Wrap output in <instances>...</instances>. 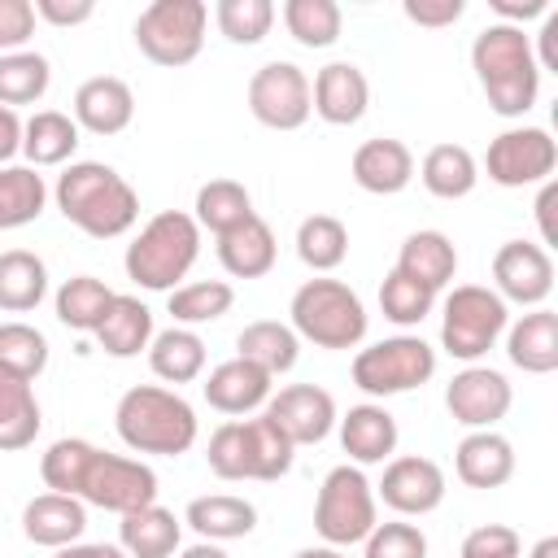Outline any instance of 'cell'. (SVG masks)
<instances>
[{"label": "cell", "mask_w": 558, "mask_h": 558, "mask_svg": "<svg viewBox=\"0 0 558 558\" xmlns=\"http://www.w3.org/2000/svg\"><path fill=\"white\" fill-rule=\"evenodd\" d=\"M418 179H423V187H427L432 196H440V201H462V196H471L475 183H480V161H475V153L462 148V144H432V148L423 153V161H418Z\"/></svg>", "instance_id": "cell-32"}, {"label": "cell", "mask_w": 558, "mask_h": 558, "mask_svg": "<svg viewBox=\"0 0 558 558\" xmlns=\"http://www.w3.org/2000/svg\"><path fill=\"white\" fill-rule=\"evenodd\" d=\"M510 323V305L484 283H458L440 310V349L458 362H480Z\"/></svg>", "instance_id": "cell-9"}, {"label": "cell", "mask_w": 558, "mask_h": 558, "mask_svg": "<svg viewBox=\"0 0 558 558\" xmlns=\"http://www.w3.org/2000/svg\"><path fill=\"white\" fill-rule=\"evenodd\" d=\"M52 201L61 218L92 240H118L140 218V192L105 161H70L57 174Z\"/></svg>", "instance_id": "cell-2"}, {"label": "cell", "mask_w": 558, "mask_h": 558, "mask_svg": "<svg viewBox=\"0 0 558 558\" xmlns=\"http://www.w3.org/2000/svg\"><path fill=\"white\" fill-rule=\"evenodd\" d=\"M192 218H196L201 231L222 235V231L240 227L244 218H253V196H248V187L240 179H209V183L196 187Z\"/></svg>", "instance_id": "cell-38"}, {"label": "cell", "mask_w": 558, "mask_h": 558, "mask_svg": "<svg viewBox=\"0 0 558 558\" xmlns=\"http://www.w3.org/2000/svg\"><path fill=\"white\" fill-rule=\"evenodd\" d=\"M558 166V144L545 126H506L501 135L488 140L484 170L497 187H536L554 179Z\"/></svg>", "instance_id": "cell-12"}, {"label": "cell", "mask_w": 558, "mask_h": 558, "mask_svg": "<svg viewBox=\"0 0 558 558\" xmlns=\"http://www.w3.org/2000/svg\"><path fill=\"white\" fill-rule=\"evenodd\" d=\"M201 257V227L192 214L183 209H161L153 214L140 235L126 244V279L140 283L144 292H174L179 279H187V270Z\"/></svg>", "instance_id": "cell-5"}, {"label": "cell", "mask_w": 558, "mask_h": 558, "mask_svg": "<svg viewBox=\"0 0 558 558\" xmlns=\"http://www.w3.org/2000/svg\"><path fill=\"white\" fill-rule=\"evenodd\" d=\"M283 26L301 48H331L340 39L344 13L336 0H288L283 4Z\"/></svg>", "instance_id": "cell-43"}, {"label": "cell", "mask_w": 558, "mask_h": 558, "mask_svg": "<svg viewBox=\"0 0 558 558\" xmlns=\"http://www.w3.org/2000/svg\"><path fill=\"white\" fill-rule=\"evenodd\" d=\"M96 13L92 0H35V17L48 22V26H83L87 17Z\"/></svg>", "instance_id": "cell-51"}, {"label": "cell", "mask_w": 558, "mask_h": 558, "mask_svg": "<svg viewBox=\"0 0 558 558\" xmlns=\"http://www.w3.org/2000/svg\"><path fill=\"white\" fill-rule=\"evenodd\" d=\"M262 414H266L296 449L327 440L331 427H336V418H340V414H336V397H331L327 388H318V384H288V388L270 392V401H266Z\"/></svg>", "instance_id": "cell-17"}, {"label": "cell", "mask_w": 558, "mask_h": 558, "mask_svg": "<svg viewBox=\"0 0 558 558\" xmlns=\"http://www.w3.org/2000/svg\"><path fill=\"white\" fill-rule=\"evenodd\" d=\"M471 70L497 118H523L541 96L532 35H523V26L488 22L471 44Z\"/></svg>", "instance_id": "cell-3"}, {"label": "cell", "mask_w": 558, "mask_h": 558, "mask_svg": "<svg viewBox=\"0 0 558 558\" xmlns=\"http://www.w3.org/2000/svg\"><path fill=\"white\" fill-rule=\"evenodd\" d=\"M506 357L523 375H554L558 371V314L549 305H536L523 318L506 323Z\"/></svg>", "instance_id": "cell-24"}, {"label": "cell", "mask_w": 558, "mask_h": 558, "mask_svg": "<svg viewBox=\"0 0 558 558\" xmlns=\"http://www.w3.org/2000/svg\"><path fill=\"white\" fill-rule=\"evenodd\" d=\"M401 13H405L414 26L445 31V26H453V22L466 13V4H462V0H401Z\"/></svg>", "instance_id": "cell-50"}, {"label": "cell", "mask_w": 558, "mask_h": 558, "mask_svg": "<svg viewBox=\"0 0 558 558\" xmlns=\"http://www.w3.org/2000/svg\"><path fill=\"white\" fill-rule=\"evenodd\" d=\"M17 153H22V118L17 109L0 105V166H13Z\"/></svg>", "instance_id": "cell-54"}, {"label": "cell", "mask_w": 558, "mask_h": 558, "mask_svg": "<svg viewBox=\"0 0 558 558\" xmlns=\"http://www.w3.org/2000/svg\"><path fill=\"white\" fill-rule=\"evenodd\" d=\"M113 427L131 453H153V458H179L201 436V418H196L192 401L174 388H161V384L126 388L118 397Z\"/></svg>", "instance_id": "cell-4"}, {"label": "cell", "mask_w": 558, "mask_h": 558, "mask_svg": "<svg viewBox=\"0 0 558 558\" xmlns=\"http://www.w3.org/2000/svg\"><path fill=\"white\" fill-rule=\"evenodd\" d=\"M493 292L506 305L536 310L554 292V257L532 240H506L493 253Z\"/></svg>", "instance_id": "cell-14"}, {"label": "cell", "mask_w": 558, "mask_h": 558, "mask_svg": "<svg viewBox=\"0 0 558 558\" xmlns=\"http://www.w3.org/2000/svg\"><path fill=\"white\" fill-rule=\"evenodd\" d=\"M375 523H379V497L375 484L362 475V466L353 462L331 466L314 497V532L323 536V545L336 549L362 545Z\"/></svg>", "instance_id": "cell-8"}, {"label": "cell", "mask_w": 558, "mask_h": 558, "mask_svg": "<svg viewBox=\"0 0 558 558\" xmlns=\"http://www.w3.org/2000/svg\"><path fill=\"white\" fill-rule=\"evenodd\" d=\"M48 83H52V65L44 52H4L0 57V105L4 109H17V105H35L48 96Z\"/></svg>", "instance_id": "cell-42"}, {"label": "cell", "mask_w": 558, "mask_h": 558, "mask_svg": "<svg viewBox=\"0 0 558 558\" xmlns=\"http://www.w3.org/2000/svg\"><path fill=\"white\" fill-rule=\"evenodd\" d=\"M48 296V266L31 248H4L0 253V310L4 314H31Z\"/></svg>", "instance_id": "cell-34"}, {"label": "cell", "mask_w": 558, "mask_h": 558, "mask_svg": "<svg viewBox=\"0 0 558 558\" xmlns=\"http://www.w3.org/2000/svg\"><path fill=\"white\" fill-rule=\"evenodd\" d=\"M349 174L371 196H397L414 179V153L401 140H392V135H375V140H366V144L353 148Z\"/></svg>", "instance_id": "cell-22"}, {"label": "cell", "mask_w": 558, "mask_h": 558, "mask_svg": "<svg viewBox=\"0 0 558 558\" xmlns=\"http://www.w3.org/2000/svg\"><path fill=\"white\" fill-rule=\"evenodd\" d=\"M87 532V506L65 493H39L22 506V536L39 549H65L83 541Z\"/></svg>", "instance_id": "cell-23"}, {"label": "cell", "mask_w": 558, "mask_h": 558, "mask_svg": "<svg viewBox=\"0 0 558 558\" xmlns=\"http://www.w3.org/2000/svg\"><path fill=\"white\" fill-rule=\"evenodd\" d=\"M205 462L218 480H283L296 462V445L266 418V414H253V418H227L214 427L209 436V449H205Z\"/></svg>", "instance_id": "cell-6"}, {"label": "cell", "mask_w": 558, "mask_h": 558, "mask_svg": "<svg viewBox=\"0 0 558 558\" xmlns=\"http://www.w3.org/2000/svg\"><path fill=\"white\" fill-rule=\"evenodd\" d=\"M488 9L497 13V22L523 26V22H532V17H545V13H549V0H488Z\"/></svg>", "instance_id": "cell-52"}, {"label": "cell", "mask_w": 558, "mask_h": 558, "mask_svg": "<svg viewBox=\"0 0 558 558\" xmlns=\"http://www.w3.org/2000/svg\"><path fill=\"white\" fill-rule=\"evenodd\" d=\"M109 301H113V288L105 279L74 275V279H65L57 288L52 310H57V323L61 327H70V331H96L100 318H105V310H109Z\"/></svg>", "instance_id": "cell-40"}, {"label": "cell", "mask_w": 558, "mask_h": 558, "mask_svg": "<svg viewBox=\"0 0 558 558\" xmlns=\"http://www.w3.org/2000/svg\"><path fill=\"white\" fill-rule=\"evenodd\" d=\"M340 427V449L349 453L353 466H375V462H388L397 453V418L384 410V401H362V405H349V414L336 418Z\"/></svg>", "instance_id": "cell-21"}, {"label": "cell", "mask_w": 558, "mask_h": 558, "mask_svg": "<svg viewBox=\"0 0 558 558\" xmlns=\"http://www.w3.org/2000/svg\"><path fill=\"white\" fill-rule=\"evenodd\" d=\"M92 336L109 357H140V353H148V344L157 336L153 310L131 292H113V301H109V310Z\"/></svg>", "instance_id": "cell-27"}, {"label": "cell", "mask_w": 558, "mask_h": 558, "mask_svg": "<svg viewBox=\"0 0 558 558\" xmlns=\"http://www.w3.org/2000/svg\"><path fill=\"white\" fill-rule=\"evenodd\" d=\"M78 148V122L61 109H35L22 122V157L26 166L44 170V166H65Z\"/></svg>", "instance_id": "cell-31"}, {"label": "cell", "mask_w": 558, "mask_h": 558, "mask_svg": "<svg viewBox=\"0 0 558 558\" xmlns=\"http://www.w3.org/2000/svg\"><path fill=\"white\" fill-rule=\"evenodd\" d=\"M214 22L231 44H262L275 26V4L270 0H218L214 4Z\"/></svg>", "instance_id": "cell-46"}, {"label": "cell", "mask_w": 558, "mask_h": 558, "mask_svg": "<svg viewBox=\"0 0 558 558\" xmlns=\"http://www.w3.org/2000/svg\"><path fill=\"white\" fill-rule=\"evenodd\" d=\"M449 484H445V471L440 462L423 458V453H401V458H388L384 462V480L375 484V497L401 514V519H423L432 514L440 501H445Z\"/></svg>", "instance_id": "cell-16"}, {"label": "cell", "mask_w": 558, "mask_h": 558, "mask_svg": "<svg viewBox=\"0 0 558 558\" xmlns=\"http://www.w3.org/2000/svg\"><path fill=\"white\" fill-rule=\"evenodd\" d=\"M519 554H523L519 532L506 523H484V527L466 532L462 549H458V558H519Z\"/></svg>", "instance_id": "cell-48"}, {"label": "cell", "mask_w": 558, "mask_h": 558, "mask_svg": "<svg viewBox=\"0 0 558 558\" xmlns=\"http://www.w3.org/2000/svg\"><path fill=\"white\" fill-rule=\"evenodd\" d=\"M288 314H292V331L296 340H310L318 349H357L366 340V305L362 296L340 283V279H305L292 301H288Z\"/></svg>", "instance_id": "cell-7"}, {"label": "cell", "mask_w": 558, "mask_h": 558, "mask_svg": "<svg viewBox=\"0 0 558 558\" xmlns=\"http://www.w3.org/2000/svg\"><path fill=\"white\" fill-rule=\"evenodd\" d=\"M392 270H401L405 279H414V283H423L432 292H440L458 275V248H453V240L445 231H410L401 240V253H397Z\"/></svg>", "instance_id": "cell-30"}, {"label": "cell", "mask_w": 558, "mask_h": 558, "mask_svg": "<svg viewBox=\"0 0 558 558\" xmlns=\"http://www.w3.org/2000/svg\"><path fill=\"white\" fill-rule=\"evenodd\" d=\"M510 405H514L510 379H506L501 371H493V366H480V362L462 366V371L449 379V388H445V410H449V418L462 423V427H471V432L497 427V423L510 414Z\"/></svg>", "instance_id": "cell-15"}, {"label": "cell", "mask_w": 558, "mask_h": 558, "mask_svg": "<svg viewBox=\"0 0 558 558\" xmlns=\"http://www.w3.org/2000/svg\"><path fill=\"white\" fill-rule=\"evenodd\" d=\"M436 375V349L423 340V336H388V340H375L366 349L353 353V384L366 392V397H401V392H414L423 388L427 379Z\"/></svg>", "instance_id": "cell-11"}, {"label": "cell", "mask_w": 558, "mask_h": 558, "mask_svg": "<svg viewBox=\"0 0 558 558\" xmlns=\"http://www.w3.org/2000/svg\"><path fill=\"white\" fill-rule=\"evenodd\" d=\"M0 371L35 384L48 371V336L22 318L0 323Z\"/></svg>", "instance_id": "cell-44"}, {"label": "cell", "mask_w": 558, "mask_h": 558, "mask_svg": "<svg viewBox=\"0 0 558 558\" xmlns=\"http://www.w3.org/2000/svg\"><path fill=\"white\" fill-rule=\"evenodd\" d=\"M310 105L327 126H353L366 118L371 105V83L362 74V65L353 61H331L314 74L310 83Z\"/></svg>", "instance_id": "cell-18"}, {"label": "cell", "mask_w": 558, "mask_h": 558, "mask_svg": "<svg viewBox=\"0 0 558 558\" xmlns=\"http://www.w3.org/2000/svg\"><path fill=\"white\" fill-rule=\"evenodd\" d=\"M292 558H349V554L336 549V545H305V549H296Z\"/></svg>", "instance_id": "cell-57"}, {"label": "cell", "mask_w": 558, "mask_h": 558, "mask_svg": "<svg viewBox=\"0 0 558 558\" xmlns=\"http://www.w3.org/2000/svg\"><path fill=\"white\" fill-rule=\"evenodd\" d=\"M205 26H209V4L205 0H153L135 17V48L153 65L179 70V65L201 57Z\"/></svg>", "instance_id": "cell-10"}, {"label": "cell", "mask_w": 558, "mask_h": 558, "mask_svg": "<svg viewBox=\"0 0 558 558\" xmlns=\"http://www.w3.org/2000/svg\"><path fill=\"white\" fill-rule=\"evenodd\" d=\"M235 305V288L227 279H192L179 283L174 292H166V310L174 318V327H201V323H218L227 310Z\"/></svg>", "instance_id": "cell-39"}, {"label": "cell", "mask_w": 558, "mask_h": 558, "mask_svg": "<svg viewBox=\"0 0 558 558\" xmlns=\"http://www.w3.org/2000/svg\"><path fill=\"white\" fill-rule=\"evenodd\" d=\"M270 388H275V379H270L262 366L244 362V357H227V362H218V366L205 375V384H201L205 401H209L218 414H227V418L266 410Z\"/></svg>", "instance_id": "cell-20"}, {"label": "cell", "mask_w": 558, "mask_h": 558, "mask_svg": "<svg viewBox=\"0 0 558 558\" xmlns=\"http://www.w3.org/2000/svg\"><path fill=\"white\" fill-rule=\"evenodd\" d=\"M235 357L262 366V371L275 379V375H283V371L296 366L301 340H296V331H292L288 323H279V318H257V323H248V327L235 336Z\"/></svg>", "instance_id": "cell-33"}, {"label": "cell", "mask_w": 558, "mask_h": 558, "mask_svg": "<svg viewBox=\"0 0 558 558\" xmlns=\"http://www.w3.org/2000/svg\"><path fill=\"white\" fill-rule=\"evenodd\" d=\"M248 113L270 131H301L314 113L310 78L292 61H266L248 78Z\"/></svg>", "instance_id": "cell-13"}, {"label": "cell", "mask_w": 558, "mask_h": 558, "mask_svg": "<svg viewBox=\"0 0 558 558\" xmlns=\"http://www.w3.org/2000/svg\"><path fill=\"white\" fill-rule=\"evenodd\" d=\"M453 471L466 488H501L514 475V445L493 427L466 432L453 449Z\"/></svg>", "instance_id": "cell-26"}, {"label": "cell", "mask_w": 558, "mask_h": 558, "mask_svg": "<svg viewBox=\"0 0 558 558\" xmlns=\"http://www.w3.org/2000/svg\"><path fill=\"white\" fill-rule=\"evenodd\" d=\"M35 4L31 0H0V57L22 52L35 35Z\"/></svg>", "instance_id": "cell-49"}, {"label": "cell", "mask_w": 558, "mask_h": 558, "mask_svg": "<svg viewBox=\"0 0 558 558\" xmlns=\"http://www.w3.org/2000/svg\"><path fill=\"white\" fill-rule=\"evenodd\" d=\"M148 366H153V375L157 379H166V384H192V379H201V371H205V340L192 331V327H166V331H157L153 336V344H148Z\"/></svg>", "instance_id": "cell-36"}, {"label": "cell", "mask_w": 558, "mask_h": 558, "mask_svg": "<svg viewBox=\"0 0 558 558\" xmlns=\"http://www.w3.org/2000/svg\"><path fill=\"white\" fill-rule=\"evenodd\" d=\"M218 244V262H222V270L231 275V279H262V275H270L275 270V257H279V244H275V231H270V222L266 218H244L240 227H231V231H222V235H214Z\"/></svg>", "instance_id": "cell-25"}, {"label": "cell", "mask_w": 558, "mask_h": 558, "mask_svg": "<svg viewBox=\"0 0 558 558\" xmlns=\"http://www.w3.org/2000/svg\"><path fill=\"white\" fill-rule=\"evenodd\" d=\"M179 558H231V554L222 545H214V541H196V545L179 549Z\"/></svg>", "instance_id": "cell-56"}, {"label": "cell", "mask_w": 558, "mask_h": 558, "mask_svg": "<svg viewBox=\"0 0 558 558\" xmlns=\"http://www.w3.org/2000/svg\"><path fill=\"white\" fill-rule=\"evenodd\" d=\"M183 523L201 536V541H244L253 527H257V506L248 497H235V493H205V497H192L187 510H183Z\"/></svg>", "instance_id": "cell-28"}, {"label": "cell", "mask_w": 558, "mask_h": 558, "mask_svg": "<svg viewBox=\"0 0 558 558\" xmlns=\"http://www.w3.org/2000/svg\"><path fill=\"white\" fill-rule=\"evenodd\" d=\"M39 427H44V414H39L31 379L0 371V453H17L35 445Z\"/></svg>", "instance_id": "cell-35"}, {"label": "cell", "mask_w": 558, "mask_h": 558, "mask_svg": "<svg viewBox=\"0 0 558 558\" xmlns=\"http://www.w3.org/2000/svg\"><path fill=\"white\" fill-rule=\"evenodd\" d=\"M39 475L48 493H65V497H78L83 506H100L113 514H131L157 501V471L144 458L105 453L78 436L52 440L39 458Z\"/></svg>", "instance_id": "cell-1"}, {"label": "cell", "mask_w": 558, "mask_h": 558, "mask_svg": "<svg viewBox=\"0 0 558 558\" xmlns=\"http://www.w3.org/2000/svg\"><path fill=\"white\" fill-rule=\"evenodd\" d=\"M78 131H92V135H122L135 118V92L126 78L118 74H92L78 83L74 92V113Z\"/></svg>", "instance_id": "cell-19"}, {"label": "cell", "mask_w": 558, "mask_h": 558, "mask_svg": "<svg viewBox=\"0 0 558 558\" xmlns=\"http://www.w3.org/2000/svg\"><path fill=\"white\" fill-rule=\"evenodd\" d=\"M554 205H558V183H554V179H545V183H541V196H536V227H541V248H545V244H558Z\"/></svg>", "instance_id": "cell-53"}, {"label": "cell", "mask_w": 558, "mask_h": 558, "mask_svg": "<svg viewBox=\"0 0 558 558\" xmlns=\"http://www.w3.org/2000/svg\"><path fill=\"white\" fill-rule=\"evenodd\" d=\"M52 558H126L118 545H105V541H74L65 549H57Z\"/></svg>", "instance_id": "cell-55"}, {"label": "cell", "mask_w": 558, "mask_h": 558, "mask_svg": "<svg viewBox=\"0 0 558 558\" xmlns=\"http://www.w3.org/2000/svg\"><path fill=\"white\" fill-rule=\"evenodd\" d=\"M527 558H558V536H541V541L527 549Z\"/></svg>", "instance_id": "cell-58"}, {"label": "cell", "mask_w": 558, "mask_h": 558, "mask_svg": "<svg viewBox=\"0 0 558 558\" xmlns=\"http://www.w3.org/2000/svg\"><path fill=\"white\" fill-rule=\"evenodd\" d=\"M296 257L314 270L327 275L349 257V227L336 214H310L296 227Z\"/></svg>", "instance_id": "cell-41"}, {"label": "cell", "mask_w": 558, "mask_h": 558, "mask_svg": "<svg viewBox=\"0 0 558 558\" xmlns=\"http://www.w3.org/2000/svg\"><path fill=\"white\" fill-rule=\"evenodd\" d=\"M183 545V519L166 506H140L118 523V549L126 558H174Z\"/></svg>", "instance_id": "cell-29"}, {"label": "cell", "mask_w": 558, "mask_h": 558, "mask_svg": "<svg viewBox=\"0 0 558 558\" xmlns=\"http://www.w3.org/2000/svg\"><path fill=\"white\" fill-rule=\"evenodd\" d=\"M362 558H427V536L418 523L405 519L375 523L371 536L362 541Z\"/></svg>", "instance_id": "cell-47"}, {"label": "cell", "mask_w": 558, "mask_h": 558, "mask_svg": "<svg viewBox=\"0 0 558 558\" xmlns=\"http://www.w3.org/2000/svg\"><path fill=\"white\" fill-rule=\"evenodd\" d=\"M379 310L397 327H418L436 310V292L414 283V279H405L401 270H388L384 283H379Z\"/></svg>", "instance_id": "cell-45"}, {"label": "cell", "mask_w": 558, "mask_h": 558, "mask_svg": "<svg viewBox=\"0 0 558 558\" xmlns=\"http://www.w3.org/2000/svg\"><path fill=\"white\" fill-rule=\"evenodd\" d=\"M48 205V183L35 166H0V231L31 227Z\"/></svg>", "instance_id": "cell-37"}]
</instances>
